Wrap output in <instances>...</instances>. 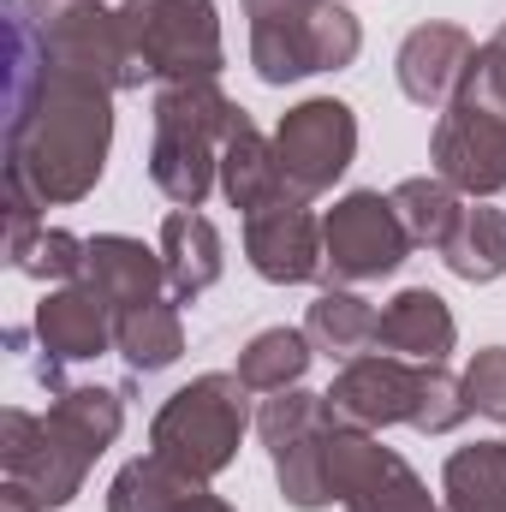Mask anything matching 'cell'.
Instances as JSON below:
<instances>
[{
  "label": "cell",
  "instance_id": "cell-1",
  "mask_svg": "<svg viewBox=\"0 0 506 512\" xmlns=\"http://www.w3.org/2000/svg\"><path fill=\"white\" fill-rule=\"evenodd\" d=\"M108 96V84L66 72L48 54L24 0H6V179L30 185L42 203L90 197L114 137Z\"/></svg>",
  "mask_w": 506,
  "mask_h": 512
},
{
  "label": "cell",
  "instance_id": "cell-2",
  "mask_svg": "<svg viewBox=\"0 0 506 512\" xmlns=\"http://www.w3.org/2000/svg\"><path fill=\"white\" fill-rule=\"evenodd\" d=\"M245 108H233L221 96L215 78H191V84H161L155 96V143H149V179L167 203L197 209L221 173V143L239 126Z\"/></svg>",
  "mask_w": 506,
  "mask_h": 512
},
{
  "label": "cell",
  "instance_id": "cell-3",
  "mask_svg": "<svg viewBox=\"0 0 506 512\" xmlns=\"http://www.w3.org/2000/svg\"><path fill=\"white\" fill-rule=\"evenodd\" d=\"M245 12H251V66L262 84L340 72L364 48V30L340 0H245Z\"/></svg>",
  "mask_w": 506,
  "mask_h": 512
},
{
  "label": "cell",
  "instance_id": "cell-4",
  "mask_svg": "<svg viewBox=\"0 0 506 512\" xmlns=\"http://www.w3.org/2000/svg\"><path fill=\"white\" fill-rule=\"evenodd\" d=\"M245 423H251V387L239 382V376L215 370V376H197L191 387H179L155 411L149 453H161L167 465H179L191 483H209V477H221L239 459Z\"/></svg>",
  "mask_w": 506,
  "mask_h": 512
},
{
  "label": "cell",
  "instance_id": "cell-5",
  "mask_svg": "<svg viewBox=\"0 0 506 512\" xmlns=\"http://www.w3.org/2000/svg\"><path fill=\"white\" fill-rule=\"evenodd\" d=\"M114 12H120V36H126L131 90L143 78H161V84L215 78L227 60L215 0H120Z\"/></svg>",
  "mask_w": 506,
  "mask_h": 512
},
{
  "label": "cell",
  "instance_id": "cell-6",
  "mask_svg": "<svg viewBox=\"0 0 506 512\" xmlns=\"http://www.w3.org/2000/svg\"><path fill=\"white\" fill-rule=\"evenodd\" d=\"M334 411H328V393H304V387H286V393H268L262 411H256V429H262V447L274 459V477H280V495L298 512L334 507L328 495V435H334Z\"/></svg>",
  "mask_w": 506,
  "mask_h": 512
},
{
  "label": "cell",
  "instance_id": "cell-7",
  "mask_svg": "<svg viewBox=\"0 0 506 512\" xmlns=\"http://www.w3.org/2000/svg\"><path fill=\"white\" fill-rule=\"evenodd\" d=\"M411 256V233L393 209V197L381 191H352L328 209L322 221V274L334 286H364L393 274Z\"/></svg>",
  "mask_w": 506,
  "mask_h": 512
},
{
  "label": "cell",
  "instance_id": "cell-8",
  "mask_svg": "<svg viewBox=\"0 0 506 512\" xmlns=\"http://www.w3.org/2000/svg\"><path fill=\"white\" fill-rule=\"evenodd\" d=\"M328 495L346 512H435L417 471L393 447H381L370 429L346 423H334L328 435Z\"/></svg>",
  "mask_w": 506,
  "mask_h": 512
},
{
  "label": "cell",
  "instance_id": "cell-9",
  "mask_svg": "<svg viewBox=\"0 0 506 512\" xmlns=\"http://www.w3.org/2000/svg\"><path fill=\"white\" fill-rule=\"evenodd\" d=\"M352 155H358V120H352V108L334 102V96L298 102V108L280 120V131H274L280 179H286V191H298V197H322V191L352 167Z\"/></svg>",
  "mask_w": 506,
  "mask_h": 512
},
{
  "label": "cell",
  "instance_id": "cell-10",
  "mask_svg": "<svg viewBox=\"0 0 506 512\" xmlns=\"http://www.w3.org/2000/svg\"><path fill=\"white\" fill-rule=\"evenodd\" d=\"M0 459H6V483L24 489L36 512L66 507L78 489H84V471L96 465L54 417H36V411H6V435H0Z\"/></svg>",
  "mask_w": 506,
  "mask_h": 512
},
{
  "label": "cell",
  "instance_id": "cell-11",
  "mask_svg": "<svg viewBox=\"0 0 506 512\" xmlns=\"http://www.w3.org/2000/svg\"><path fill=\"white\" fill-rule=\"evenodd\" d=\"M429 155H435V173L459 197H495V191H506V114L489 108L483 96L459 90L441 108Z\"/></svg>",
  "mask_w": 506,
  "mask_h": 512
},
{
  "label": "cell",
  "instance_id": "cell-12",
  "mask_svg": "<svg viewBox=\"0 0 506 512\" xmlns=\"http://www.w3.org/2000/svg\"><path fill=\"white\" fill-rule=\"evenodd\" d=\"M417 387H423V364L393 358V352H364L352 358L334 387H328V411L346 429H387V423H411L417 417Z\"/></svg>",
  "mask_w": 506,
  "mask_h": 512
},
{
  "label": "cell",
  "instance_id": "cell-13",
  "mask_svg": "<svg viewBox=\"0 0 506 512\" xmlns=\"http://www.w3.org/2000/svg\"><path fill=\"white\" fill-rule=\"evenodd\" d=\"M245 256L262 280L274 286H304L322 274V221L304 209L298 191L268 197L262 209L245 215Z\"/></svg>",
  "mask_w": 506,
  "mask_h": 512
},
{
  "label": "cell",
  "instance_id": "cell-14",
  "mask_svg": "<svg viewBox=\"0 0 506 512\" xmlns=\"http://www.w3.org/2000/svg\"><path fill=\"white\" fill-rule=\"evenodd\" d=\"M36 340L48 352L42 376H48V387H60L66 364H90V358H102L114 346V304L90 280H72V286L48 292L36 304Z\"/></svg>",
  "mask_w": 506,
  "mask_h": 512
},
{
  "label": "cell",
  "instance_id": "cell-15",
  "mask_svg": "<svg viewBox=\"0 0 506 512\" xmlns=\"http://www.w3.org/2000/svg\"><path fill=\"white\" fill-rule=\"evenodd\" d=\"M471 60H477L471 30H459V24H417L399 42V90L417 108H447L459 96Z\"/></svg>",
  "mask_w": 506,
  "mask_h": 512
},
{
  "label": "cell",
  "instance_id": "cell-16",
  "mask_svg": "<svg viewBox=\"0 0 506 512\" xmlns=\"http://www.w3.org/2000/svg\"><path fill=\"white\" fill-rule=\"evenodd\" d=\"M453 340H459V322H453L447 298L429 292V286H405V292L381 310L376 352L411 358V364H447Z\"/></svg>",
  "mask_w": 506,
  "mask_h": 512
},
{
  "label": "cell",
  "instance_id": "cell-17",
  "mask_svg": "<svg viewBox=\"0 0 506 512\" xmlns=\"http://www.w3.org/2000/svg\"><path fill=\"white\" fill-rule=\"evenodd\" d=\"M78 280H90V286L114 304V316H120V310H131V304L161 298L167 268H161V256L149 251L143 239H126V233H96V239H90V251H84V274H78Z\"/></svg>",
  "mask_w": 506,
  "mask_h": 512
},
{
  "label": "cell",
  "instance_id": "cell-18",
  "mask_svg": "<svg viewBox=\"0 0 506 512\" xmlns=\"http://www.w3.org/2000/svg\"><path fill=\"white\" fill-rule=\"evenodd\" d=\"M161 268H167V292L179 304L203 298L221 280V268H227V245H221L215 221L197 215V209H173L161 221Z\"/></svg>",
  "mask_w": 506,
  "mask_h": 512
},
{
  "label": "cell",
  "instance_id": "cell-19",
  "mask_svg": "<svg viewBox=\"0 0 506 512\" xmlns=\"http://www.w3.org/2000/svg\"><path fill=\"white\" fill-rule=\"evenodd\" d=\"M376 328H381V310L370 298L346 292V286H328V292L310 304V316H304V340H310L322 358H340V364L376 352Z\"/></svg>",
  "mask_w": 506,
  "mask_h": 512
},
{
  "label": "cell",
  "instance_id": "cell-20",
  "mask_svg": "<svg viewBox=\"0 0 506 512\" xmlns=\"http://www.w3.org/2000/svg\"><path fill=\"white\" fill-rule=\"evenodd\" d=\"M221 191H227V203H233L239 215H251L268 197L286 191L280 161H274V143H268L245 114H239V126L227 131V143H221Z\"/></svg>",
  "mask_w": 506,
  "mask_h": 512
},
{
  "label": "cell",
  "instance_id": "cell-21",
  "mask_svg": "<svg viewBox=\"0 0 506 512\" xmlns=\"http://www.w3.org/2000/svg\"><path fill=\"white\" fill-rule=\"evenodd\" d=\"M114 346L137 376L167 370L185 352V322H179V298H149L114 316Z\"/></svg>",
  "mask_w": 506,
  "mask_h": 512
},
{
  "label": "cell",
  "instance_id": "cell-22",
  "mask_svg": "<svg viewBox=\"0 0 506 512\" xmlns=\"http://www.w3.org/2000/svg\"><path fill=\"white\" fill-rule=\"evenodd\" d=\"M447 512H506V441L459 447L441 471Z\"/></svg>",
  "mask_w": 506,
  "mask_h": 512
},
{
  "label": "cell",
  "instance_id": "cell-23",
  "mask_svg": "<svg viewBox=\"0 0 506 512\" xmlns=\"http://www.w3.org/2000/svg\"><path fill=\"white\" fill-rule=\"evenodd\" d=\"M441 262L459 274V280H471V286H489V280H501L506 274V215L501 209H465L459 215V227H453V239L441 245Z\"/></svg>",
  "mask_w": 506,
  "mask_h": 512
},
{
  "label": "cell",
  "instance_id": "cell-24",
  "mask_svg": "<svg viewBox=\"0 0 506 512\" xmlns=\"http://www.w3.org/2000/svg\"><path fill=\"white\" fill-rule=\"evenodd\" d=\"M310 358H316V346L304 340V328H262L251 346L239 352V370L233 376L251 387V393H286V387L304 382Z\"/></svg>",
  "mask_w": 506,
  "mask_h": 512
},
{
  "label": "cell",
  "instance_id": "cell-25",
  "mask_svg": "<svg viewBox=\"0 0 506 512\" xmlns=\"http://www.w3.org/2000/svg\"><path fill=\"white\" fill-rule=\"evenodd\" d=\"M48 417L96 459V453L114 447V435H120V423H126V393H114V387H54Z\"/></svg>",
  "mask_w": 506,
  "mask_h": 512
},
{
  "label": "cell",
  "instance_id": "cell-26",
  "mask_svg": "<svg viewBox=\"0 0 506 512\" xmlns=\"http://www.w3.org/2000/svg\"><path fill=\"white\" fill-rule=\"evenodd\" d=\"M393 209H399L411 245H429V251H441V245L453 239L459 215H465L459 191H453L441 173H429V179H399V185H393Z\"/></svg>",
  "mask_w": 506,
  "mask_h": 512
},
{
  "label": "cell",
  "instance_id": "cell-27",
  "mask_svg": "<svg viewBox=\"0 0 506 512\" xmlns=\"http://www.w3.org/2000/svg\"><path fill=\"white\" fill-rule=\"evenodd\" d=\"M191 489H203V483H191V477H185L179 465H167L161 453H143V459H131L126 471L114 477L108 512H179V501H185Z\"/></svg>",
  "mask_w": 506,
  "mask_h": 512
},
{
  "label": "cell",
  "instance_id": "cell-28",
  "mask_svg": "<svg viewBox=\"0 0 506 512\" xmlns=\"http://www.w3.org/2000/svg\"><path fill=\"white\" fill-rule=\"evenodd\" d=\"M471 417V393H465V376L441 370V364H423V387H417V417L411 429L423 435H447Z\"/></svg>",
  "mask_w": 506,
  "mask_h": 512
},
{
  "label": "cell",
  "instance_id": "cell-29",
  "mask_svg": "<svg viewBox=\"0 0 506 512\" xmlns=\"http://www.w3.org/2000/svg\"><path fill=\"white\" fill-rule=\"evenodd\" d=\"M84 251H90V239H72V233H60V227H42V233L30 239V251L18 256L12 268L30 274V280H60V286H72V280L84 274Z\"/></svg>",
  "mask_w": 506,
  "mask_h": 512
},
{
  "label": "cell",
  "instance_id": "cell-30",
  "mask_svg": "<svg viewBox=\"0 0 506 512\" xmlns=\"http://www.w3.org/2000/svg\"><path fill=\"white\" fill-rule=\"evenodd\" d=\"M465 393H471V411H483V417L506 423V346H489V352L471 358V370H465Z\"/></svg>",
  "mask_w": 506,
  "mask_h": 512
},
{
  "label": "cell",
  "instance_id": "cell-31",
  "mask_svg": "<svg viewBox=\"0 0 506 512\" xmlns=\"http://www.w3.org/2000/svg\"><path fill=\"white\" fill-rule=\"evenodd\" d=\"M90 6H102V0H24V12L48 30V24H60V18H72V12H90Z\"/></svg>",
  "mask_w": 506,
  "mask_h": 512
},
{
  "label": "cell",
  "instance_id": "cell-32",
  "mask_svg": "<svg viewBox=\"0 0 506 512\" xmlns=\"http://www.w3.org/2000/svg\"><path fill=\"white\" fill-rule=\"evenodd\" d=\"M179 512H233L221 495H209V489H191L185 501H179Z\"/></svg>",
  "mask_w": 506,
  "mask_h": 512
},
{
  "label": "cell",
  "instance_id": "cell-33",
  "mask_svg": "<svg viewBox=\"0 0 506 512\" xmlns=\"http://www.w3.org/2000/svg\"><path fill=\"white\" fill-rule=\"evenodd\" d=\"M495 42H506V24H501V30H495Z\"/></svg>",
  "mask_w": 506,
  "mask_h": 512
}]
</instances>
